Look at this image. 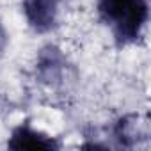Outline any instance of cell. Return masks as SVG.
<instances>
[{"label":"cell","instance_id":"cell-2","mask_svg":"<svg viewBox=\"0 0 151 151\" xmlns=\"http://www.w3.org/2000/svg\"><path fill=\"white\" fill-rule=\"evenodd\" d=\"M69 71H71V64L66 53L57 45L48 43L39 48L36 55V66H34L37 82H41L50 89L62 87L69 78Z\"/></svg>","mask_w":151,"mask_h":151},{"label":"cell","instance_id":"cell-4","mask_svg":"<svg viewBox=\"0 0 151 151\" xmlns=\"http://www.w3.org/2000/svg\"><path fill=\"white\" fill-rule=\"evenodd\" d=\"M7 147L9 149H60L62 142L59 137H53L39 128H36L29 119L16 124L9 137H7Z\"/></svg>","mask_w":151,"mask_h":151},{"label":"cell","instance_id":"cell-5","mask_svg":"<svg viewBox=\"0 0 151 151\" xmlns=\"http://www.w3.org/2000/svg\"><path fill=\"white\" fill-rule=\"evenodd\" d=\"M149 135L147 132V123L140 119L137 114H126L121 116L114 124L110 126V137L116 142L117 147H137L142 140H146Z\"/></svg>","mask_w":151,"mask_h":151},{"label":"cell","instance_id":"cell-1","mask_svg":"<svg viewBox=\"0 0 151 151\" xmlns=\"http://www.w3.org/2000/svg\"><path fill=\"white\" fill-rule=\"evenodd\" d=\"M100 23L109 30L117 48L137 45L149 22L147 0H96Z\"/></svg>","mask_w":151,"mask_h":151},{"label":"cell","instance_id":"cell-3","mask_svg":"<svg viewBox=\"0 0 151 151\" xmlns=\"http://www.w3.org/2000/svg\"><path fill=\"white\" fill-rule=\"evenodd\" d=\"M62 0H22V13L36 34H50L59 27Z\"/></svg>","mask_w":151,"mask_h":151},{"label":"cell","instance_id":"cell-6","mask_svg":"<svg viewBox=\"0 0 151 151\" xmlns=\"http://www.w3.org/2000/svg\"><path fill=\"white\" fill-rule=\"evenodd\" d=\"M7 46H9V32H7L6 25L2 23V20H0V62H2L4 57H6Z\"/></svg>","mask_w":151,"mask_h":151}]
</instances>
